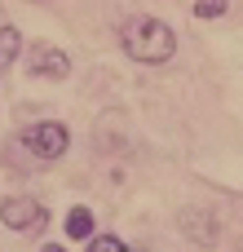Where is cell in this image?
Returning <instances> with one entry per match:
<instances>
[{
    "label": "cell",
    "mask_w": 243,
    "mask_h": 252,
    "mask_svg": "<svg viewBox=\"0 0 243 252\" xmlns=\"http://www.w3.org/2000/svg\"><path fill=\"white\" fill-rule=\"evenodd\" d=\"M27 75H35V80H66L71 75V58H66V49H58V44H31L27 49Z\"/></svg>",
    "instance_id": "4"
},
{
    "label": "cell",
    "mask_w": 243,
    "mask_h": 252,
    "mask_svg": "<svg viewBox=\"0 0 243 252\" xmlns=\"http://www.w3.org/2000/svg\"><path fill=\"white\" fill-rule=\"evenodd\" d=\"M120 49L128 62H142V66H164L173 62L177 53V35L164 18H128L120 27Z\"/></svg>",
    "instance_id": "1"
},
{
    "label": "cell",
    "mask_w": 243,
    "mask_h": 252,
    "mask_svg": "<svg viewBox=\"0 0 243 252\" xmlns=\"http://www.w3.org/2000/svg\"><path fill=\"white\" fill-rule=\"evenodd\" d=\"M18 53H22V31H18L13 22H4V27H0V75L18 62Z\"/></svg>",
    "instance_id": "7"
},
{
    "label": "cell",
    "mask_w": 243,
    "mask_h": 252,
    "mask_svg": "<svg viewBox=\"0 0 243 252\" xmlns=\"http://www.w3.org/2000/svg\"><path fill=\"white\" fill-rule=\"evenodd\" d=\"M226 9H230V0H195V4H190L195 18H221Z\"/></svg>",
    "instance_id": "9"
},
{
    "label": "cell",
    "mask_w": 243,
    "mask_h": 252,
    "mask_svg": "<svg viewBox=\"0 0 243 252\" xmlns=\"http://www.w3.org/2000/svg\"><path fill=\"white\" fill-rule=\"evenodd\" d=\"M89 252H137L128 239H120V235H93L89 239Z\"/></svg>",
    "instance_id": "8"
},
{
    "label": "cell",
    "mask_w": 243,
    "mask_h": 252,
    "mask_svg": "<svg viewBox=\"0 0 243 252\" xmlns=\"http://www.w3.org/2000/svg\"><path fill=\"white\" fill-rule=\"evenodd\" d=\"M0 221L9 230H44L49 226V208L31 195H4L0 199Z\"/></svg>",
    "instance_id": "3"
},
{
    "label": "cell",
    "mask_w": 243,
    "mask_h": 252,
    "mask_svg": "<svg viewBox=\"0 0 243 252\" xmlns=\"http://www.w3.org/2000/svg\"><path fill=\"white\" fill-rule=\"evenodd\" d=\"M182 230H186L199 248H213V244L221 239V217H217L213 208H190V213H182Z\"/></svg>",
    "instance_id": "5"
},
{
    "label": "cell",
    "mask_w": 243,
    "mask_h": 252,
    "mask_svg": "<svg viewBox=\"0 0 243 252\" xmlns=\"http://www.w3.org/2000/svg\"><path fill=\"white\" fill-rule=\"evenodd\" d=\"M22 146L35 155V159H62L66 155V146H71V128L62 124V120H35V124H27L22 128Z\"/></svg>",
    "instance_id": "2"
},
{
    "label": "cell",
    "mask_w": 243,
    "mask_h": 252,
    "mask_svg": "<svg viewBox=\"0 0 243 252\" xmlns=\"http://www.w3.org/2000/svg\"><path fill=\"white\" fill-rule=\"evenodd\" d=\"M97 235V217H93V208H84V204H75L71 213H66V239H93Z\"/></svg>",
    "instance_id": "6"
},
{
    "label": "cell",
    "mask_w": 243,
    "mask_h": 252,
    "mask_svg": "<svg viewBox=\"0 0 243 252\" xmlns=\"http://www.w3.org/2000/svg\"><path fill=\"white\" fill-rule=\"evenodd\" d=\"M40 252H66V248H62V244H44Z\"/></svg>",
    "instance_id": "10"
}]
</instances>
